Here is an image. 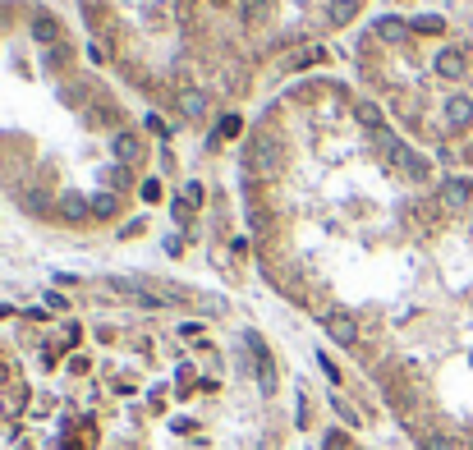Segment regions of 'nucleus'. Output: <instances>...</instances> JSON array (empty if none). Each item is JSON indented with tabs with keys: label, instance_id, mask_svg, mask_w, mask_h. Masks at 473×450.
Wrapping results in <instances>:
<instances>
[{
	"label": "nucleus",
	"instance_id": "obj_11",
	"mask_svg": "<svg viewBox=\"0 0 473 450\" xmlns=\"http://www.w3.org/2000/svg\"><path fill=\"white\" fill-rule=\"evenodd\" d=\"M115 207H120V198L110 188H101L97 198H92V216H115Z\"/></svg>",
	"mask_w": 473,
	"mask_h": 450
},
{
	"label": "nucleus",
	"instance_id": "obj_16",
	"mask_svg": "<svg viewBox=\"0 0 473 450\" xmlns=\"http://www.w3.org/2000/svg\"><path fill=\"white\" fill-rule=\"evenodd\" d=\"M234 133H239V115H225L220 129H216V143H220V138H234Z\"/></svg>",
	"mask_w": 473,
	"mask_h": 450
},
{
	"label": "nucleus",
	"instance_id": "obj_10",
	"mask_svg": "<svg viewBox=\"0 0 473 450\" xmlns=\"http://www.w3.org/2000/svg\"><path fill=\"white\" fill-rule=\"evenodd\" d=\"M179 110H184V115H193V120H198L202 110H207V97H202V92H179Z\"/></svg>",
	"mask_w": 473,
	"mask_h": 450
},
{
	"label": "nucleus",
	"instance_id": "obj_4",
	"mask_svg": "<svg viewBox=\"0 0 473 450\" xmlns=\"http://www.w3.org/2000/svg\"><path fill=\"white\" fill-rule=\"evenodd\" d=\"M446 120H451V129H469L473 124V101L469 97H451L446 101Z\"/></svg>",
	"mask_w": 473,
	"mask_h": 450
},
{
	"label": "nucleus",
	"instance_id": "obj_12",
	"mask_svg": "<svg viewBox=\"0 0 473 450\" xmlns=\"http://www.w3.org/2000/svg\"><path fill=\"white\" fill-rule=\"evenodd\" d=\"M33 37H37V42H55V37H60V28H55L51 14H42V19L33 23Z\"/></svg>",
	"mask_w": 473,
	"mask_h": 450
},
{
	"label": "nucleus",
	"instance_id": "obj_9",
	"mask_svg": "<svg viewBox=\"0 0 473 450\" xmlns=\"http://www.w3.org/2000/svg\"><path fill=\"white\" fill-rule=\"evenodd\" d=\"M354 115H359V124H363V129H382V110H377L373 101H359V106H354Z\"/></svg>",
	"mask_w": 473,
	"mask_h": 450
},
{
	"label": "nucleus",
	"instance_id": "obj_7",
	"mask_svg": "<svg viewBox=\"0 0 473 450\" xmlns=\"http://www.w3.org/2000/svg\"><path fill=\"white\" fill-rule=\"evenodd\" d=\"M271 161H280L276 138H257V143H253V165H257V170H271Z\"/></svg>",
	"mask_w": 473,
	"mask_h": 450
},
{
	"label": "nucleus",
	"instance_id": "obj_5",
	"mask_svg": "<svg viewBox=\"0 0 473 450\" xmlns=\"http://www.w3.org/2000/svg\"><path fill=\"white\" fill-rule=\"evenodd\" d=\"M391 161H396L405 175H423V170H428V165H423V156H419V152H409L405 143H391Z\"/></svg>",
	"mask_w": 473,
	"mask_h": 450
},
{
	"label": "nucleus",
	"instance_id": "obj_15",
	"mask_svg": "<svg viewBox=\"0 0 473 450\" xmlns=\"http://www.w3.org/2000/svg\"><path fill=\"white\" fill-rule=\"evenodd\" d=\"M409 28H419V33H441L446 23H441L437 14H419V19H409Z\"/></svg>",
	"mask_w": 473,
	"mask_h": 450
},
{
	"label": "nucleus",
	"instance_id": "obj_8",
	"mask_svg": "<svg viewBox=\"0 0 473 450\" xmlns=\"http://www.w3.org/2000/svg\"><path fill=\"white\" fill-rule=\"evenodd\" d=\"M437 74L441 78H460L464 74V55L460 51H441L437 55Z\"/></svg>",
	"mask_w": 473,
	"mask_h": 450
},
{
	"label": "nucleus",
	"instance_id": "obj_2",
	"mask_svg": "<svg viewBox=\"0 0 473 450\" xmlns=\"http://www.w3.org/2000/svg\"><path fill=\"white\" fill-rule=\"evenodd\" d=\"M469 198H473L469 179H446L441 184V207H469Z\"/></svg>",
	"mask_w": 473,
	"mask_h": 450
},
{
	"label": "nucleus",
	"instance_id": "obj_19",
	"mask_svg": "<svg viewBox=\"0 0 473 450\" xmlns=\"http://www.w3.org/2000/svg\"><path fill=\"white\" fill-rule=\"evenodd\" d=\"M336 409H340V418H345V423H359V414H354V409H350V405H345V400H340V396H336Z\"/></svg>",
	"mask_w": 473,
	"mask_h": 450
},
{
	"label": "nucleus",
	"instance_id": "obj_18",
	"mask_svg": "<svg viewBox=\"0 0 473 450\" xmlns=\"http://www.w3.org/2000/svg\"><path fill=\"white\" fill-rule=\"evenodd\" d=\"M143 198H147V202L161 198V184H156V179H147V184H143Z\"/></svg>",
	"mask_w": 473,
	"mask_h": 450
},
{
	"label": "nucleus",
	"instance_id": "obj_6",
	"mask_svg": "<svg viewBox=\"0 0 473 450\" xmlns=\"http://www.w3.org/2000/svg\"><path fill=\"white\" fill-rule=\"evenodd\" d=\"M373 33L382 37V42H405V37H409V23L405 19H377Z\"/></svg>",
	"mask_w": 473,
	"mask_h": 450
},
{
	"label": "nucleus",
	"instance_id": "obj_17",
	"mask_svg": "<svg viewBox=\"0 0 473 450\" xmlns=\"http://www.w3.org/2000/svg\"><path fill=\"white\" fill-rule=\"evenodd\" d=\"M423 450H460L451 437H423Z\"/></svg>",
	"mask_w": 473,
	"mask_h": 450
},
{
	"label": "nucleus",
	"instance_id": "obj_20",
	"mask_svg": "<svg viewBox=\"0 0 473 450\" xmlns=\"http://www.w3.org/2000/svg\"><path fill=\"white\" fill-rule=\"evenodd\" d=\"M326 450H345V437H340V432H331V437H326Z\"/></svg>",
	"mask_w": 473,
	"mask_h": 450
},
{
	"label": "nucleus",
	"instance_id": "obj_14",
	"mask_svg": "<svg viewBox=\"0 0 473 450\" xmlns=\"http://www.w3.org/2000/svg\"><path fill=\"white\" fill-rule=\"evenodd\" d=\"M266 10H271V0H243V19H248V23L266 19Z\"/></svg>",
	"mask_w": 473,
	"mask_h": 450
},
{
	"label": "nucleus",
	"instance_id": "obj_1",
	"mask_svg": "<svg viewBox=\"0 0 473 450\" xmlns=\"http://www.w3.org/2000/svg\"><path fill=\"white\" fill-rule=\"evenodd\" d=\"M326 336L336 345H354L359 340V322H354L350 313H326Z\"/></svg>",
	"mask_w": 473,
	"mask_h": 450
},
{
	"label": "nucleus",
	"instance_id": "obj_13",
	"mask_svg": "<svg viewBox=\"0 0 473 450\" xmlns=\"http://www.w3.org/2000/svg\"><path fill=\"white\" fill-rule=\"evenodd\" d=\"M60 216H65V220H83V216H88V202H83V198H65V202H60Z\"/></svg>",
	"mask_w": 473,
	"mask_h": 450
},
{
	"label": "nucleus",
	"instance_id": "obj_3",
	"mask_svg": "<svg viewBox=\"0 0 473 450\" xmlns=\"http://www.w3.org/2000/svg\"><path fill=\"white\" fill-rule=\"evenodd\" d=\"M110 152H115V161L133 165V161H138V156H143V143H138L133 133H115V138H110Z\"/></svg>",
	"mask_w": 473,
	"mask_h": 450
}]
</instances>
